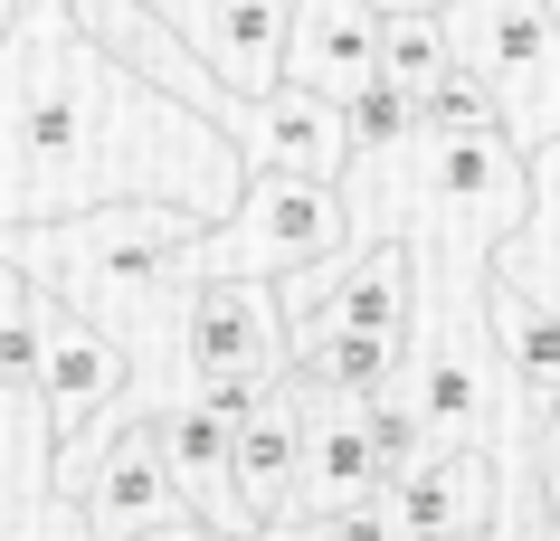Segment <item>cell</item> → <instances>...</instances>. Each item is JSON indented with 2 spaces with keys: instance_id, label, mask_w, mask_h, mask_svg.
Segmentation results:
<instances>
[{
  "instance_id": "9",
  "label": "cell",
  "mask_w": 560,
  "mask_h": 541,
  "mask_svg": "<svg viewBox=\"0 0 560 541\" xmlns=\"http://www.w3.org/2000/svg\"><path fill=\"white\" fill-rule=\"evenodd\" d=\"M381 58V10L371 0H285V86L352 105Z\"/></svg>"
},
{
  "instance_id": "1",
  "label": "cell",
  "mask_w": 560,
  "mask_h": 541,
  "mask_svg": "<svg viewBox=\"0 0 560 541\" xmlns=\"http://www.w3.org/2000/svg\"><path fill=\"white\" fill-rule=\"evenodd\" d=\"M237 152L190 105L105 58L67 0H38L0 58V228L86 219L115 200H172L209 228L237 200Z\"/></svg>"
},
{
  "instance_id": "3",
  "label": "cell",
  "mask_w": 560,
  "mask_h": 541,
  "mask_svg": "<svg viewBox=\"0 0 560 541\" xmlns=\"http://www.w3.org/2000/svg\"><path fill=\"white\" fill-rule=\"evenodd\" d=\"M352 228H342V190L332 180H295V172H247L237 180L229 219H209L200 238L172 257L180 285H209V275H247V285H285V275L342 257Z\"/></svg>"
},
{
  "instance_id": "10",
  "label": "cell",
  "mask_w": 560,
  "mask_h": 541,
  "mask_svg": "<svg viewBox=\"0 0 560 541\" xmlns=\"http://www.w3.org/2000/svg\"><path fill=\"white\" fill-rule=\"evenodd\" d=\"M295 466H304V390H295V380H276L266 409H247L237 437H229V484H237L247 532L285 522V504H295Z\"/></svg>"
},
{
  "instance_id": "15",
  "label": "cell",
  "mask_w": 560,
  "mask_h": 541,
  "mask_svg": "<svg viewBox=\"0 0 560 541\" xmlns=\"http://www.w3.org/2000/svg\"><path fill=\"white\" fill-rule=\"evenodd\" d=\"M314 541H399V522H389V504H352L332 522H314Z\"/></svg>"
},
{
  "instance_id": "13",
  "label": "cell",
  "mask_w": 560,
  "mask_h": 541,
  "mask_svg": "<svg viewBox=\"0 0 560 541\" xmlns=\"http://www.w3.org/2000/svg\"><path fill=\"white\" fill-rule=\"evenodd\" d=\"M399 133H418V105H409L399 86H381V77H371V86L342 105V143H352V152H389Z\"/></svg>"
},
{
  "instance_id": "7",
  "label": "cell",
  "mask_w": 560,
  "mask_h": 541,
  "mask_svg": "<svg viewBox=\"0 0 560 541\" xmlns=\"http://www.w3.org/2000/svg\"><path fill=\"white\" fill-rule=\"evenodd\" d=\"M30 390H38V409H48V427H58V447H67L86 419H105L124 399V352L86 314H67L58 295H38V314H30Z\"/></svg>"
},
{
  "instance_id": "4",
  "label": "cell",
  "mask_w": 560,
  "mask_h": 541,
  "mask_svg": "<svg viewBox=\"0 0 560 541\" xmlns=\"http://www.w3.org/2000/svg\"><path fill=\"white\" fill-rule=\"evenodd\" d=\"M438 38H446L456 67L485 77L503 143L523 152V162L541 143H560V30H551L541 0H446Z\"/></svg>"
},
{
  "instance_id": "14",
  "label": "cell",
  "mask_w": 560,
  "mask_h": 541,
  "mask_svg": "<svg viewBox=\"0 0 560 541\" xmlns=\"http://www.w3.org/2000/svg\"><path fill=\"white\" fill-rule=\"evenodd\" d=\"M30 314H38V285L0 257V380H30Z\"/></svg>"
},
{
  "instance_id": "6",
  "label": "cell",
  "mask_w": 560,
  "mask_h": 541,
  "mask_svg": "<svg viewBox=\"0 0 560 541\" xmlns=\"http://www.w3.org/2000/svg\"><path fill=\"white\" fill-rule=\"evenodd\" d=\"M180 361H190V390H200V380L276 390V380H285L276 285H247V275H209V285H190V304H180Z\"/></svg>"
},
{
  "instance_id": "8",
  "label": "cell",
  "mask_w": 560,
  "mask_h": 541,
  "mask_svg": "<svg viewBox=\"0 0 560 541\" xmlns=\"http://www.w3.org/2000/svg\"><path fill=\"white\" fill-rule=\"evenodd\" d=\"M381 456H371V427H361V399L342 390H304V466H295V504L285 522H332L352 504H381Z\"/></svg>"
},
{
  "instance_id": "17",
  "label": "cell",
  "mask_w": 560,
  "mask_h": 541,
  "mask_svg": "<svg viewBox=\"0 0 560 541\" xmlns=\"http://www.w3.org/2000/svg\"><path fill=\"white\" fill-rule=\"evenodd\" d=\"M30 10H38V0H0V58H10V38L30 30Z\"/></svg>"
},
{
  "instance_id": "18",
  "label": "cell",
  "mask_w": 560,
  "mask_h": 541,
  "mask_svg": "<svg viewBox=\"0 0 560 541\" xmlns=\"http://www.w3.org/2000/svg\"><path fill=\"white\" fill-rule=\"evenodd\" d=\"M541 10H551V30H560V0H541Z\"/></svg>"
},
{
  "instance_id": "12",
  "label": "cell",
  "mask_w": 560,
  "mask_h": 541,
  "mask_svg": "<svg viewBox=\"0 0 560 541\" xmlns=\"http://www.w3.org/2000/svg\"><path fill=\"white\" fill-rule=\"evenodd\" d=\"M523 180H532V200H523V228H513V247H523V267L560 295V143L532 152Z\"/></svg>"
},
{
  "instance_id": "16",
  "label": "cell",
  "mask_w": 560,
  "mask_h": 541,
  "mask_svg": "<svg viewBox=\"0 0 560 541\" xmlns=\"http://www.w3.org/2000/svg\"><path fill=\"white\" fill-rule=\"evenodd\" d=\"M86 541H219V532H200V522L180 513V522H133V532H86Z\"/></svg>"
},
{
  "instance_id": "11",
  "label": "cell",
  "mask_w": 560,
  "mask_h": 541,
  "mask_svg": "<svg viewBox=\"0 0 560 541\" xmlns=\"http://www.w3.org/2000/svg\"><path fill=\"white\" fill-rule=\"evenodd\" d=\"M446 67H456V58H446V38H438V10H381V58H371L381 86H399L418 105Z\"/></svg>"
},
{
  "instance_id": "2",
  "label": "cell",
  "mask_w": 560,
  "mask_h": 541,
  "mask_svg": "<svg viewBox=\"0 0 560 541\" xmlns=\"http://www.w3.org/2000/svg\"><path fill=\"white\" fill-rule=\"evenodd\" d=\"M342 228L352 247H494L523 228V152L503 133H399L389 152L342 162Z\"/></svg>"
},
{
  "instance_id": "5",
  "label": "cell",
  "mask_w": 560,
  "mask_h": 541,
  "mask_svg": "<svg viewBox=\"0 0 560 541\" xmlns=\"http://www.w3.org/2000/svg\"><path fill=\"white\" fill-rule=\"evenodd\" d=\"M485 332H494V361H503L513 437L532 447L560 409V295L523 267L513 238H494V257H485Z\"/></svg>"
},
{
  "instance_id": "19",
  "label": "cell",
  "mask_w": 560,
  "mask_h": 541,
  "mask_svg": "<svg viewBox=\"0 0 560 541\" xmlns=\"http://www.w3.org/2000/svg\"><path fill=\"white\" fill-rule=\"evenodd\" d=\"M532 541H560V532H551V522H541V532H532Z\"/></svg>"
}]
</instances>
